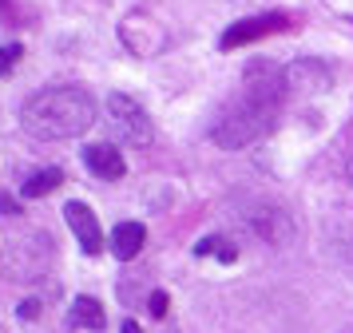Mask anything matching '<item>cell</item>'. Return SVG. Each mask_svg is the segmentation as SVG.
Returning a JSON list of instances; mask_svg holds the SVG:
<instances>
[{"mask_svg": "<svg viewBox=\"0 0 353 333\" xmlns=\"http://www.w3.org/2000/svg\"><path fill=\"white\" fill-rule=\"evenodd\" d=\"M64 219H68V226H72V234L80 238L83 254L103 250V234H99V222H96V214H92V206H83V203L72 199V203L64 206Z\"/></svg>", "mask_w": 353, "mask_h": 333, "instance_id": "cell-5", "label": "cell"}, {"mask_svg": "<svg viewBox=\"0 0 353 333\" xmlns=\"http://www.w3.org/2000/svg\"><path fill=\"white\" fill-rule=\"evenodd\" d=\"M286 16L282 12H266V16H250V20H239V24H230V28L223 32V40H219V48L223 52H230V48H242L250 44V40H262V36H270V32H286Z\"/></svg>", "mask_w": 353, "mask_h": 333, "instance_id": "cell-4", "label": "cell"}, {"mask_svg": "<svg viewBox=\"0 0 353 333\" xmlns=\"http://www.w3.org/2000/svg\"><path fill=\"white\" fill-rule=\"evenodd\" d=\"M151 314H155V317L167 314V294H151Z\"/></svg>", "mask_w": 353, "mask_h": 333, "instance_id": "cell-13", "label": "cell"}, {"mask_svg": "<svg viewBox=\"0 0 353 333\" xmlns=\"http://www.w3.org/2000/svg\"><path fill=\"white\" fill-rule=\"evenodd\" d=\"M286 99V72L270 60H254L242 72V92L214 123V143L219 147H246L262 139L278 119V108Z\"/></svg>", "mask_w": 353, "mask_h": 333, "instance_id": "cell-1", "label": "cell"}, {"mask_svg": "<svg viewBox=\"0 0 353 333\" xmlns=\"http://www.w3.org/2000/svg\"><path fill=\"white\" fill-rule=\"evenodd\" d=\"M4 4H8V0H0V8H4Z\"/></svg>", "mask_w": 353, "mask_h": 333, "instance_id": "cell-18", "label": "cell"}, {"mask_svg": "<svg viewBox=\"0 0 353 333\" xmlns=\"http://www.w3.org/2000/svg\"><path fill=\"white\" fill-rule=\"evenodd\" d=\"M123 333H139V325L135 321H123Z\"/></svg>", "mask_w": 353, "mask_h": 333, "instance_id": "cell-17", "label": "cell"}, {"mask_svg": "<svg viewBox=\"0 0 353 333\" xmlns=\"http://www.w3.org/2000/svg\"><path fill=\"white\" fill-rule=\"evenodd\" d=\"M83 163H88V171L96 174V179H123V171H128V163H123V155L115 151L112 143H92L88 151H83Z\"/></svg>", "mask_w": 353, "mask_h": 333, "instance_id": "cell-6", "label": "cell"}, {"mask_svg": "<svg viewBox=\"0 0 353 333\" xmlns=\"http://www.w3.org/2000/svg\"><path fill=\"white\" fill-rule=\"evenodd\" d=\"M143 242H147V230H143V222H119L112 230V250L119 262H131L135 254L143 250Z\"/></svg>", "mask_w": 353, "mask_h": 333, "instance_id": "cell-7", "label": "cell"}, {"mask_svg": "<svg viewBox=\"0 0 353 333\" xmlns=\"http://www.w3.org/2000/svg\"><path fill=\"white\" fill-rule=\"evenodd\" d=\"M108 115H112V127H115V135L128 143V147H147L151 143V115H147L131 95L123 92H112L108 95Z\"/></svg>", "mask_w": 353, "mask_h": 333, "instance_id": "cell-3", "label": "cell"}, {"mask_svg": "<svg viewBox=\"0 0 353 333\" xmlns=\"http://www.w3.org/2000/svg\"><path fill=\"white\" fill-rule=\"evenodd\" d=\"M0 210H4V214H17V210H20V203L12 199V194H0Z\"/></svg>", "mask_w": 353, "mask_h": 333, "instance_id": "cell-15", "label": "cell"}, {"mask_svg": "<svg viewBox=\"0 0 353 333\" xmlns=\"http://www.w3.org/2000/svg\"><path fill=\"white\" fill-rule=\"evenodd\" d=\"M36 314H40V301H20V317L24 321H32Z\"/></svg>", "mask_w": 353, "mask_h": 333, "instance_id": "cell-14", "label": "cell"}, {"mask_svg": "<svg viewBox=\"0 0 353 333\" xmlns=\"http://www.w3.org/2000/svg\"><path fill=\"white\" fill-rule=\"evenodd\" d=\"M60 183H64V171H60V167H48V171L28 174L24 187H20V194H24V199H44V194H52Z\"/></svg>", "mask_w": 353, "mask_h": 333, "instance_id": "cell-9", "label": "cell"}, {"mask_svg": "<svg viewBox=\"0 0 353 333\" xmlns=\"http://www.w3.org/2000/svg\"><path fill=\"white\" fill-rule=\"evenodd\" d=\"M219 242H223V238H203V242L194 246V254H203V258H207V254H214V250H219Z\"/></svg>", "mask_w": 353, "mask_h": 333, "instance_id": "cell-12", "label": "cell"}, {"mask_svg": "<svg viewBox=\"0 0 353 333\" xmlns=\"http://www.w3.org/2000/svg\"><path fill=\"white\" fill-rule=\"evenodd\" d=\"M103 305L96 298H76L72 301V325H80V330H103Z\"/></svg>", "mask_w": 353, "mask_h": 333, "instance_id": "cell-10", "label": "cell"}, {"mask_svg": "<svg viewBox=\"0 0 353 333\" xmlns=\"http://www.w3.org/2000/svg\"><path fill=\"white\" fill-rule=\"evenodd\" d=\"M254 230H258V238H266V242H270V246H282V242H286V238L278 234V230H274V226H282V230H286V234H294V222L286 219V210H278V206H258L254 210Z\"/></svg>", "mask_w": 353, "mask_h": 333, "instance_id": "cell-8", "label": "cell"}, {"mask_svg": "<svg viewBox=\"0 0 353 333\" xmlns=\"http://www.w3.org/2000/svg\"><path fill=\"white\" fill-rule=\"evenodd\" d=\"M20 123L32 139H76L96 123V99L83 88H44L24 99L20 108Z\"/></svg>", "mask_w": 353, "mask_h": 333, "instance_id": "cell-2", "label": "cell"}, {"mask_svg": "<svg viewBox=\"0 0 353 333\" xmlns=\"http://www.w3.org/2000/svg\"><path fill=\"white\" fill-rule=\"evenodd\" d=\"M219 258H223V262H234L239 254H234V246H230V242H219Z\"/></svg>", "mask_w": 353, "mask_h": 333, "instance_id": "cell-16", "label": "cell"}, {"mask_svg": "<svg viewBox=\"0 0 353 333\" xmlns=\"http://www.w3.org/2000/svg\"><path fill=\"white\" fill-rule=\"evenodd\" d=\"M20 56H24V48H20V44H4V48H0V76H8V72L17 68Z\"/></svg>", "mask_w": 353, "mask_h": 333, "instance_id": "cell-11", "label": "cell"}]
</instances>
